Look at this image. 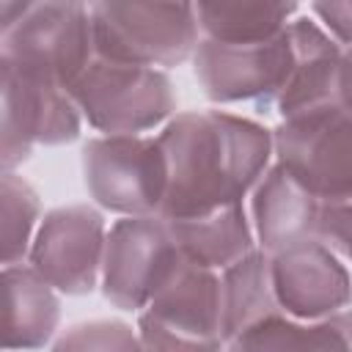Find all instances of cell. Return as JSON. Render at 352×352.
Returning a JSON list of instances; mask_svg holds the SVG:
<instances>
[{
  "mask_svg": "<svg viewBox=\"0 0 352 352\" xmlns=\"http://www.w3.org/2000/svg\"><path fill=\"white\" fill-rule=\"evenodd\" d=\"M170 168L162 217H201L248 204L275 162L272 129L226 107L176 113L157 132Z\"/></svg>",
  "mask_w": 352,
  "mask_h": 352,
  "instance_id": "6da1fadb",
  "label": "cell"
},
{
  "mask_svg": "<svg viewBox=\"0 0 352 352\" xmlns=\"http://www.w3.org/2000/svg\"><path fill=\"white\" fill-rule=\"evenodd\" d=\"M96 58L173 69L192 60L204 33L195 3H91Z\"/></svg>",
  "mask_w": 352,
  "mask_h": 352,
  "instance_id": "7a4b0ae2",
  "label": "cell"
},
{
  "mask_svg": "<svg viewBox=\"0 0 352 352\" xmlns=\"http://www.w3.org/2000/svg\"><path fill=\"white\" fill-rule=\"evenodd\" d=\"M91 201L116 217H162L170 168L157 135H91L82 143Z\"/></svg>",
  "mask_w": 352,
  "mask_h": 352,
  "instance_id": "3957f363",
  "label": "cell"
},
{
  "mask_svg": "<svg viewBox=\"0 0 352 352\" xmlns=\"http://www.w3.org/2000/svg\"><path fill=\"white\" fill-rule=\"evenodd\" d=\"M94 19L91 3L74 0H25L22 14L0 28V63L38 74L72 88L94 63Z\"/></svg>",
  "mask_w": 352,
  "mask_h": 352,
  "instance_id": "277c9868",
  "label": "cell"
},
{
  "mask_svg": "<svg viewBox=\"0 0 352 352\" xmlns=\"http://www.w3.org/2000/svg\"><path fill=\"white\" fill-rule=\"evenodd\" d=\"M69 94L96 135H157L179 113L168 72L104 58H94Z\"/></svg>",
  "mask_w": 352,
  "mask_h": 352,
  "instance_id": "5b68a950",
  "label": "cell"
},
{
  "mask_svg": "<svg viewBox=\"0 0 352 352\" xmlns=\"http://www.w3.org/2000/svg\"><path fill=\"white\" fill-rule=\"evenodd\" d=\"M146 352H226L220 272L184 264L138 314Z\"/></svg>",
  "mask_w": 352,
  "mask_h": 352,
  "instance_id": "8992f818",
  "label": "cell"
},
{
  "mask_svg": "<svg viewBox=\"0 0 352 352\" xmlns=\"http://www.w3.org/2000/svg\"><path fill=\"white\" fill-rule=\"evenodd\" d=\"M275 162L322 204H352V113L338 102L272 126Z\"/></svg>",
  "mask_w": 352,
  "mask_h": 352,
  "instance_id": "52a82bcc",
  "label": "cell"
},
{
  "mask_svg": "<svg viewBox=\"0 0 352 352\" xmlns=\"http://www.w3.org/2000/svg\"><path fill=\"white\" fill-rule=\"evenodd\" d=\"M184 264L165 217H116L107 231L99 289L113 308L138 316Z\"/></svg>",
  "mask_w": 352,
  "mask_h": 352,
  "instance_id": "ba28073f",
  "label": "cell"
},
{
  "mask_svg": "<svg viewBox=\"0 0 352 352\" xmlns=\"http://www.w3.org/2000/svg\"><path fill=\"white\" fill-rule=\"evenodd\" d=\"M85 121L69 88L0 63V165L16 170L44 146L74 143Z\"/></svg>",
  "mask_w": 352,
  "mask_h": 352,
  "instance_id": "9c48e42d",
  "label": "cell"
},
{
  "mask_svg": "<svg viewBox=\"0 0 352 352\" xmlns=\"http://www.w3.org/2000/svg\"><path fill=\"white\" fill-rule=\"evenodd\" d=\"M190 63L204 96L214 107L253 104L261 113H272L294 66V44L289 28L278 38L258 44L201 38Z\"/></svg>",
  "mask_w": 352,
  "mask_h": 352,
  "instance_id": "30bf717a",
  "label": "cell"
},
{
  "mask_svg": "<svg viewBox=\"0 0 352 352\" xmlns=\"http://www.w3.org/2000/svg\"><path fill=\"white\" fill-rule=\"evenodd\" d=\"M107 220L96 204H66L44 214L28 264L60 294H91L102 283Z\"/></svg>",
  "mask_w": 352,
  "mask_h": 352,
  "instance_id": "8fae6325",
  "label": "cell"
},
{
  "mask_svg": "<svg viewBox=\"0 0 352 352\" xmlns=\"http://www.w3.org/2000/svg\"><path fill=\"white\" fill-rule=\"evenodd\" d=\"M272 258L278 305L292 319H324L352 308V267L322 239L292 245Z\"/></svg>",
  "mask_w": 352,
  "mask_h": 352,
  "instance_id": "7c38bea8",
  "label": "cell"
},
{
  "mask_svg": "<svg viewBox=\"0 0 352 352\" xmlns=\"http://www.w3.org/2000/svg\"><path fill=\"white\" fill-rule=\"evenodd\" d=\"M256 245L275 256L292 245L316 239L322 201L308 192L283 165L272 162L248 198Z\"/></svg>",
  "mask_w": 352,
  "mask_h": 352,
  "instance_id": "4fadbf2b",
  "label": "cell"
},
{
  "mask_svg": "<svg viewBox=\"0 0 352 352\" xmlns=\"http://www.w3.org/2000/svg\"><path fill=\"white\" fill-rule=\"evenodd\" d=\"M289 33L294 44V66L272 110L278 121L338 102V69L344 50L308 14V8L294 16Z\"/></svg>",
  "mask_w": 352,
  "mask_h": 352,
  "instance_id": "5bb4252c",
  "label": "cell"
},
{
  "mask_svg": "<svg viewBox=\"0 0 352 352\" xmlns=\"http://www.w3.org/2000/svg\"><path fill=\"white\" fill-rule=\"evenodd\" d=\"M3 302L6 352L44 349L60 336V292L28 261L3 267Z\"/></svg>",
  "mask_w": 352,
  "mask_h": 352,
  "instance_id": "9a60e30c",
  "label": "cell"
},
{
  "mask_svg": "<svg viewBox=\"0 0 352 352\" xmlns=\"http://www.w3.org/2000/svg\"><path fill=\"white\" fill-rule=\"evenodd\" d=\"M170 234L182 250V256L204 270L223 272L250 250H256V234L248 214V204L226 206L201 217L168 220Z\"/></svg>",
  "mask_w": 352,
  "mask_h": 352,
  "instance_id": "2e32d148",
  "label": "cell"
},
{
  "mask_svg": "<svg viewBox=\"0 0 352 352\" xmlns=\"http://www.w3.org/2000/svg\"><path fill=\"white\" fill-rule=\"evenodd\" d=\"M228 352H352V308L311 322L275 314L236 336Z\"/></svg>",
  "mask_w": 352,
  "mask_h": 352,
  "instance_id": "e0dca14e",
  "label": "cell"
},
{
  "mask_svg": "<svg viewBox=\"0 0 352 352\" xmlns=\"http://www.w3.org/2000/svg\"><path fill=\"white\" fill-rule=\"evenodd\" d=\"M223 283V324L228 344L253 324L283 314L272 286V258L261 248L220 272Z\"/></svg>",
  "mask_w": 352,
  "mask_h": 352,
  "instance_id": "ac0fdd59",
  "label": "cell"
},
{
  "mask_svg": "<svg viewBox=\"0 0 352 352\" xmlns=\"http://www.w3.org/2000/svg\"><path fill=\"white\" fill-rule=\"evenodd\" d=\"M201 33L220 44H258L278 38L305 8L297 3H195Z\"/></svg>",
  "mask_w": 352,
  "mask_h": 352,
  "instance_id": "d6986e66",
  "label": "cell"
},
{
  "mask_svg": "<svg viewBox=\"0 0 352 352\" xmlns=\"http://www.w3.org/2000/svg\"><path fill=\"white\" fill-rule=\"evenodd\" d=\"M0 214H3V267L25 264L44 220V206L36 187L16 170L0 176Z\"/></svg>",
  "mask_w": 352,
  "mask_h": 352,
  "instance_id": "ffe728a7",
  "label": "cell"
},
{
  "mask_svg": "<svg viewBox=\"0 0 352 352\" xmlns=\"http://www.w3.org/2000/svg\"><path fill=\"white\" fill-rule=\"evenodd\" d=\"M52 352H146L138 327L121 319H88L66 327Z\"/></svg>",
  "mask_w": 352,
  "mask_h": 352,
  "instance_id": "44dd1931",
  "label": "cell"
},
{
  "mask_svg": "<svg viewBox=\"0 0 352 352\" xmlns=\"http://www.w3.org/2000/svg\"><path fill=\"white\" fill-rule=\"evenodd\" d=\"M316 239L333 248L352 267V204H322Z\"/></svg>",
  "mask_w": 352,
  "mask_h": 352,
  "instance_id": "7402d4cb",
  "label": "cell"
},
{
  "mask_svg": "<svg viewBox=\"0 0 352 352\" xmlns=\"http://www.w3.org/2000/svg\"><path fill=\"white\" fill-rule=\"evenodd\" d=\"M305 8L330 33V38L341 50H349L352 47V0H341V3H311Z\"/></svg>",
  "mask_w": 352,
  "mask_h": 352,
  "instance_id": "603a6c76",
  "label": "cell"
},
{
  "mask_svg": "<svg viewBox=\"0 0 352 352\" xmlns=\"http://www.w3.org/2000/svg\"><path fill=\"white\" fill-rule=\"evenodd\" d=\"M338 104L352 113V47L341 52V69H338Z\"/></svg>",
  "mask_w": 352,
  "mask_h": 352,
  "instance_id": "cb8c5ba5",
  "label": "cell"
},
{
  "mask_svg": "<svg viewBox=\"0 0 352 352\" xmlns=\"http://www.w3.org/2000/svg\"><path fill=\"white\" fill-rule=\"evenodd\" d=\"M226 352H228V349H226Z\"/></svg>",
  "mask_w": 352,
  "mask_h": 352,
  "instance_id": "d4e9b609",
  "label": "cell"
}]
</instances>
